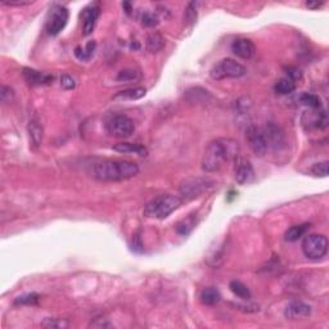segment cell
<instances>
[{"mask_svg": "<svg viewBox=\"0 0 329 329\" xmlns=\"http://www.w3.org/2000/svg\"><path fill=\"white\" fill-rule=\"evenodd\" d=\"M197 5L198 3L196 1H192V3L188 4L185 9V14H184V21H185L186 25H192L194 23L197 19Z\"/></svg>", "mask_w": 329, "mask_h": 329, "instance_id": "d6a6232c", "label": "cell"}, {"mask_svg": "<svg viewBox=\"0 0 329 329\" xmlns=\"http://www.w3.org/2000/svg\"><path fill=\"white\" fill-rule=\"evenodd\" d=\"M142 25L144 27H155V26L159 25V17L156 16L155 13L146 12L142 16Z\"/></svg>", "mask_w": 329, "mask_h": 329, "instance_id": "e575fe53", "label": "cell"}, {"mask_svg": "<svg viewBox=\"0 0 329 329\" xmlns=\"http://www.w3.org/2000/svg\"><path fill=\"white\" fill-rule=\"evenodd\" d=\"M43 328H52V329H65L69 328L70 323L66 319H58V318H47L41 323Z\"/></svg>", "mask_w": 329, "mask_h": 329, "instance_id": "f546056e", "label": "cell"}, {"mask_svg": "<svg viewBox=\"0 0 329 329\" xmlns=\"http://www.w3.org/2000/svg\"><path fill=\"white\" fill-rule=\"evenodd\" d=\"M107 131L112 137L116 138H130L135 131V124L129 116L115 115L109 118L106 124Z\"/></svg>", "mask_w": 329, "mask_h": 329, "instance_id": "52a82bcc", "label": "cell"}, {"mask_svg": "<svg viewBox=\"0 0 329 329\" xmlns=\"http://www.w3.org/2000/svg\"><path fill=\"white\" fill-rule=\"evenodd\" d=\"M296 90V84L293 82L291 79L288 78H283L280 80L276 81L275 84V91L276 93L282 94V95H287V94H291Z\"/></svg>", "mask_w": 329, "mask_h": 329, "instance_id": "4316f807", "label": "cell"}, {"mask_svg": "<svg viewBox=\"0 0 329 329\" xmlns=\"http://www.w3.org/2000/svg\"><path fill=\"white\" fill-rule=\"evenodd\" d=\"M230 291L237 296V297L242 298L245 301H248L251 300V291L248 289V287L243 284L242 282H239V280H233V282H230L229 284Z\"/></svg>", "mask_w": 329, "mask_h": 329, "instance_id": "cb8c5ba5", "label": "cell"}, {"mask_svg": "<svg viewBox=\"0 0 329 329\" xmlns=\"http://www.w3.org/2000/svg\"><path fill=\"white\" fill-rule=\"evenodd\" d=\"M246 74H247V69L245 66L232 58L221 59L210 70V76L212 80L216 81L225 80V79L243 78Z\"/></svg>", "mask_w": 329, "mask_h": 329, "instance_id": "5b68a950", "label": "cell"}, {"mask_svg": "<svg viewBox=\"0 0 329 329\" xmlns=\"http://www.w3.org/2000/svg\"><path fill=\"white\" fill-rule=\"evenodd\" d=\"M70 18V13L65 6H56L47 21V31L49 35H58L66 27Z\"/></svg>", "mask_w": 329, "mask_h": 329, "instance_id": "9c48e42d", "label": "cell"}, {"mask_svg": "<svg viewBox=\"0 0 329 329\" xmlns=\"http://www.w3.org/2000/svg\"><path fill=\"white\" fill-rule=\"evenodd\" d=\"M90 327H95V328H109V327H111V324L109 323H107V322H103V323H91L90 324Z\"/></svg>", "mask_w": 329, "mask_h": 329, "instance_id": "60d3db41", "label": "cell"}, {"mask_svg": "<svg viewBox=\"0 0 329 329\" xmlns=\"http://www.w3.org/2000/svg\"><path fill=\"white\" fill-rule=\"evenodd\" d=\"M100 16V6L98 3L90 4L86 6L82 12V34L85 36H89L95 28L96 21Z\"/></svg>", "mask_w": 329, "mask_h": 329, "instance_id": "8fae6325", "label": "cell"}, {"mask_svg": "<svg viewBox=\"0 0 329 329\" xmlns=\"http://www.w3.org/2000/svg\"><path fill=\"white\" fill-rule=\"evenodd\" d=\"M311 315V306L302 301H292L284 309V317L289 320L305 319Z\"/></svg>", "mask_w": 329, "mask_h": 329, "instance_id": "4fadbf2b", "label": "cell"}, {"mask_svg": "<svg viewBox=\"0 0 329 329\" xmlns=\"http://www.w3.org/2000/svg\"><path fill=\"white\" fill-rule=\"evenodd\" d=\"M199 298H201V301L205 305H207V306H214V305H216L220 301L221 295L215 287H207V288L202 289Z\"/></svg>", "mask_w": 329, "mask_h": 329, "instance_id": "7402d4cb", "label": "cell"}, {"mask_svg": "<svg viewBox=\"0 0 329 329\" xmlns=\"http://www.w3.org/2000/svg\"><path fill=\"white\" fill-rule=\"evenodd\" d=\"M214 181L208 177H186L180 183L179 186V193H180V198L181 201H192V199H196L198 197H201L202 194H205L206 192L211 189L214 186Z\"/></svg>", "mask_w": 329, "mask_h": 329, "instance_id": "277c9868", "label": "cell"}, {"mask_svg": "<svg viewBox=\"0 0 329 329\" xmlns=\"http://www.w3.org/2000/svg\"><path fill=\"white\" fill-rule=\"evenodd\" d=\"M234 175H236L237 183L241 185L248 184L253 180L255 177V171L252 167L251 162L243 157H237L236 159V168H234Z\"/></svg>", "mask_w": 329, "mask_h": 329, "instance_id": "30bf717a", "label": "cell"}, {"mask_svg": "<svg viewBox=\"0 0 329 329\" xmlns=\"http://www.w3.org/2000/svg\"><path fill=\"white\" fill-rule=\"evenodd\" d=\"M328 164H329L328 161L314 164L313 167H311V174L315 175V176H320V177L328 176Z\"/></svg>", "mask_w": 329, "mask_h": 329, "instance_id": "836d02e7", "label": "cell"}, {"mask_svg": "<svg viewBox=\"0 0 329 329\" xmlns=\"http://www.w3.org/2000/svg\"><path fill=\"white\" fill-rule=\"evenodd\" d=\"M139 174L135 162L124 160H103L93 167V176L99 181H124Z\"/></svg>", "mask_w": 329, "mask_h": 329, "instance_id": "7a4b0ae2", "label": "cell"}, {"mask_svg": "<svg viewBox=\"0 0 329 329\" xmlns=\"http://www.w3.org/2000/svg\"><path fill=\"white\" fill-rule=\"evenodd\" d=\"M309 228H310V224H300V225H293V227L289 228L284 233V239L287 242H296L301 237L305 236V233L308 232Z\"/></svg>", "mask_w": 329, "mask_h": 329, "instance_id": "44dd1931", "label": "cell"}, {"mask_svg": "<svg viewBox=\"0 0 329 329\" xmlns=\"http://www.w3.org/2000/svg\"><path fill=\"white\" fill-rule=\"evenodd\" d=\"M22 75H23V79L27 81L28 84L34 85V86H39V85H49L52 84V81L54 80V78L50 74L36 71V70L28 69V67H25V69L22 70Z\"/></svg>", "mask_w": 329, "mask_h": 329, "instance_id": "2e32d148", "label": "cell"}, {"mask_svg": "<svg viewBox=\"0 0 329 329\" xmlns=\"http://www.w3.org/2000/svg\"><path fill=\"white\" fill-rule=\"evenodd\" d=\"M246 140L248 143L251 151L258 157L265 156L267 152L269 144H267L266 134L265 130L257 125H248L246 129Z\"/></svg>", "mask_w": 329, "mask_h": 329, "instance_id": "ba28073f", "label": "cell"}, {"mask_svg": "<svg viewBox=\"0 0 329 329\" xmlns=\"http://www.w3.org/2000/svg\"><path fill=\"white\" fill-rule=\"evenodd\" d=\"M300 100H301L302 104L310 107V108L313 109L322 108V100H320L319 96L315 95V94L302 93L301 96H300Z\"/></svg>", "mask_w": 329, "mask_h": 329, "instance_id": "f1b7e54d", "label": "cell"}, {"mask_svg": "<svg viewBox=\"0 0 329 329\" xmlns=\"http://www.w3.org/2000/svg\"><path fill=\"white\" fill-rule=\"evenodd\" d=\"M302 252L310 260H320L328 252V238L323 234H310L302 242Z\"/></svg>", "mask_w": 329, "mask_h": 329, "instance_id": "8992f818", "label": "cell"}, {"mask_svg": "<svg viewBox=\"0 0 329 329\" xmlns=\"http://www.w3.org/2000/svg\"><path fill=\"white\" fill-rule=\"evenodd\" d=\"M196 218H194V215H189L186 219H183V220L180 221V223L177 224L176 225V232L180 236L183 237H186L188 234L192 233V230L194 229V227H196Z\"/></svg>", "mask_w": 329, "mask_h": 329, "instance_id": "484cf974", "label": "cell"}, {"mask_svg": "<svg viewBox=\"0 0 329 329\" xmlns=\"http://www.w3.org/2000/svg\"><path fill=\"white\" fill-rule=\"evenodd\" d=\"M0 96H1V102L3 103L12 102L13 96H14V91H13L12 87L3 85V86H1V91H0Z\"/></svg>", "mask_w": 329, "mask_h": 329, "instance_id": "d590c367", "label": "cell"}, {"mask_svg": "<svg viewBox=\"0 0 329 329\" xmlns=\"http://www.w3.org/2000/svg\"><path fill=\"white\" fill-rule=\"evenodd\" d=\"M4 5L8 6H22V5H28L31 4V1H1Z\"/></svg>", "mask_w": 329, "mask_h": 329, "instance_id": "f35d334b", "label": "cell"}, {"mask_svg": "<svg viewBox=\"0 0 329 329\" xmlns=\"http://www.w3.org/2000/svg\"><path fill=\"white\" fill-rule=\"evenodd\" d=\"M113 151L118 153H137L139 156H146L147 149L144 146L140 144H134V143H117L113 146Z\"/></svg>", "mask_w": 329, "mask_h": 329, "instance_id": "ffe728a7", "label": "cell"}, {"mask_svg": "<svg viewBox=\"0 0 329 329\" xmlns=\"http://www.w3.org/2000/svg\"><path fill=\"white\" fill-rule=\"evenodd\" d=\"M186 100L190 103H208L212 100V95L202 87H190L185 91Z\"/></svg>", "mask_w": 329, "mask_h": 329, "instance_id": "ac0fdd59", "label": "cell"}, {"mask_svg": "<svg viewBox=\"0 0 329 329\" xmlns=\"http://www.w3.org/2000/svg\"><path fill=\"white\" fill-rule=\"evenodd\" d=\"M265 134H266V139L269 147H273L275 151H279V149L284 148L287 144L286 135L283 133L282 129L275 125L274 122H269L266 125V129H264Z\"/></svg>", "mask_w": 329, "mask_h": 329, "instance_id": "7c38bea8", "label": "cell"}, {"mask_svg": "<svg viewBox=\"0 0 329 329\" xmlns=\"http://www.w3.org/2000/svg\"><path fill=\"white\" fill-rule=\"evenodd\" d=\"M287 74H288V79L291 80H297V79H301V71L298 69H293V67H289L287 70Z\"/></svg>", "mask_w": 329, "mask_h": 329, "instance_id": "74e56055", "label": "cell"}, {"mask_svg": "<svg viewBox=\"0 0 329 329\" xmlns=\"http://www.w3.org/2000/svg\"><path fill=\"white\" fill-rule=\"evenodd\" d=\"M27 133L32 146L36 147V148L37 147H40L41 143H43L44 129H43V125H41V121L39 120L37 116H34V117L30 120V122H28Z\"/></svg>", "mask_w": 329, "mask_h": 329, "instance_id": "e0dca14e", "label": "cell"}, {"mask_svg": "<svg viewBox=\"0 0 329 329\" xmlns=\"http://www.w3.org/2000/svg\"><path fill=\"white\" fill-rule=\"evenodd\" d=\"M117 81L120 82H133V81H138L140 79L139 72L135 71V70L131 69H126V70H121V71L118 72L117 75Z\"/></svg>", "mask_w": 329, "mask_h": 329, "instance_id": "4dcf8cb0", "label": "cell"}, {"mask_svg": "<svg viewBox=\"0 0 329 329\" xmlns=\"http://www.w3.org/2000/svg\"><path fill=\"white\" fill-rule=\"evenodd\" d=\"M232 52L236 54L237 57L242 59H251L256 53L255 44L252 43V40L246 39V37H239L236 39L232 44Z\"/></svg>", "mask_w": 329, "mask_h": 329, "instance_id": "5bb4252c", "label": "cell"}, {"mask_svg": "<svg viewBox=\"0 0 329 329\" xmlns=\"http://www.w3.org/2000/svg\"><path fill=\"white\" fill-rule=\"evenodd\" d=\"M183 201L179 196L174 194H161L156 197L152 201H149L144 207V216L148 219H157L164 220L168 218L174 211L180 207Z\"/></svg>", "mask_w": 329, "mask_h": 329, "instance_id": "3957f363", "label": "cell"}, {"mask_svg": "<svg viewBox=\"0 0 329 329\" xmlns=\"http://www.w3.org/2000/svg\"><path fill=\"white\" fill-rule=\"evenodd\" d=\"M304 125H308L309 129H326L328 125V117L324 109H314L311 112H306L302 117Z\"/></svg>", "mask_w": 329, "mask_h": 329, "instance_id": "9a60e30c", "label": "cell"}, {"mask_svg": "<svg viewBox=\"0 0 329 329\" xmlns=\"http://www.w3.org/2000/svg\"><path fill=\"white\" fill-rule=\"evenodd\" d=\"M323 5V1H320V3L319 1H308V3H306V6L310 8V9H319V8H322Z\"/></svg>", "mask_w": 329, "mask_h": 329, "instance_id": "ab89813d", "label": "cell"}, {"mask_svg": "<svg viewBox=\"0 0 329 329\" xmlns=\"http://www.w3.org/2000/svg\"><path fill=\"white\" fill-rule=\"evenodd\" d=\"M61 86L66 89V90H71V89L76 86V82H75V80L70 75H63L62 78H61Z\"/></svg>", "mask_w": 329, "mask_h": 329, "instance_id": "8d00e7d4", "label": "cell"}, {"mask_svg": "<svg viewBox=\"0 0 329 329\" xmlns=\"http://www.w3.org/2000/svg\"><path fill=\"white\" fill-rule=\"evenodd\" d=\"M164 47V39L160 32H152L147 37V49L151 53H157Z\"/></svg>", "mask_w": 329, "mask_h": 329, "instance_id": "603a6c76", "label": "cell"}, {"mask_svg": "<svg viewBox=\"0 0 329 329\" xmlns=\"http://www.w3.org/2000/svg\"><path fill=\"white\" fill-rule=\"evenodd\" d=\"M208 264L214 267H218L223 264L224 258H225V245H221L216 247V249H211L208 253L207 257Z\"/></svg>", "mask_w": 329, "mask_h": 329, "instance_id": "d4e9b609", "label": "cell"}, {"mask_svg": "<svg viewBox=\"0 0 329 329\" xmlns=\"http://www.w3.org/2000/svg\"><path fill=\"white\" fill-rule=\"evenodd\" d=\"M95 47H96L95 41H89V43H87V45L84 48V49H82V48H80V47L76 48V49H75V54H76V57H78L80 61H89V59L93 57L94 50H95Z\"/></svg>", "mask_w": 329, "mask_h": 329, "instance_id": "83f0119b", "label": "cell"}, {"mask_svg": "<svg viewBox=\"0 0 329 329\" xmlns=\"http://www.w3.org/2000/svg\"><path fill=\"white\" fill-rule=\"evenodd\" d=\"M147 94V90L144 87H131V89H126V90L118 91L113 99L115 100H137L143 98Z\"/></svg>", "mask_w": 329, "mask_h": 329, "instance_id": "d6986e66", "label": "cell"}, {"mask_svg": "<svg viewBox=\"0 0 329 329\" xmlns=\"http://www.w3.org/2000/svg\"><path fill=\"white\" fill-rule=\"evenodd\" d=\"M238 142L233 139L212 140L206 147L202 156V170L206 172H216L225 162L238 157Z\"/></svg>", "mask_w": 329, "mask_h": 329, "instance_id": "6da1fadb", "label": "cell"}, {"mask_svg": "<svg viewBox=\"0 0 329 329\" xmlns=\"http://www.w3.org/2000/svg\"><path fill=\"white\" fill-rule=\"evenodd\" d=\"M39 300H40V296L37 295V293H26V295L17 297L14 300V305H36Z\"/></svg>", "mask_w": 329, "mask_h": 329, "instance_id": "1f68e13d", "label": "cell"}]
</instances>
